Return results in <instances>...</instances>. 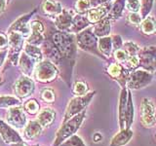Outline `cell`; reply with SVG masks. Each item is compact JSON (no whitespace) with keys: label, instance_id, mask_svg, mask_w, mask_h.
Returning <instances> with one entry per match:
<instances>
[{"label":"cell","instance_id":"48","mask_svg":"<svg viewBox=\"0 0 156 146\" xmlns=\"http://www.w3.org/2000/svg\"><path fill=\"white\" fill-rule=\"evenodd\" d=\"M101 138H102V136L100 133H96L94 134V136H93V139H94L95 142H99V141L101 140Z\"/></svg>","mask_w":156,"mask_h":146},{"label":"cell","instance_id":"12","mask_svg":"<svg viewBox=\"0 0 156 146\" xmlns=\"http://www.w3.org/2000/svg\"><path fill=\"white\" fill-rule=\"evenodd\" d=\"M0 134L5 143L18 144L23 142V139L16 130L11 126L0 120Z\"/></svg>","mask_w":156,"mask_h":146},{"label":"cell","instance_id":"37","mask_svg":"<svg viewBox=\"0 0 156 146\" xmlns=\"http://www.w3.org/2000/svg\"><path fill=\"white\" fill-rule=\"evenodd\" d=\"M153 5V0H141L140 2V16L145 18L150 12Z\"/></svg>","mask_w":156,"mask_h":146},{"label":"cell","instance_id":"18","mask_svg":"<svg viewBox=\"0 0 156 146\" xmlns=\"http://www.w3.org/2000/svg\"><path fill=\"white\" fill-rule=\"evenodd\" d=\"M110 8L111 7L108 4H104L101 6L92 8L87 12V18L90 23H98L105 17V15L110 11Z\"/></svg>","mask_w":156,"mask_h":146},{"label":"cell","instance_id":"51","mask_svg":"<svg viewBox=\"0 0 156 146\" xmlns=\"http://www.w3.org/2000/svg\"><path fill=\"white\" fill-rule=\"evenodd\" d=\"M10 1H11V0H7V3H10Z\"/></svg>","mask_w":156,"mask_h":146},{"label":"cell","instance_id":"36","mask_svg":"<svg viewBox=\"0 0 156 146\" xmlns=\"http://www.w3.org/2000/svg\"><path fill=\"white\" fill-rule=\"evenodd\" d=\"M91 9L89 0H77L75 3V10L78 14H85Z\"/></svg>","mask_w":156,"mask_h":146},{"label":"cell","instance_id":"46","mask_svg":"<svg viewBox=\"0 0 156 146\" xmlns=\"http://www.w3.org/2000/svg\"><path fill=\"white\" fill-rule=\"evenodd\" d=\"M110 0H89L90 5L92 8H96V7H99L101 6V5L106 4L107 2H109Z\"/></svg>","mask_w":156,"mask_h":146},{"label":"cell","instance_id":"50","mask_svg":"<svg viewBox=\"0 0 156 146\" xmlns=\"http://www.w3.org/2000/svg\"><path fill=\"white\" fill-rule=\"evenodd\" d=\"M15 146H27V145H26L23 142H21V143H18V144H14Z\"/></svg>","mask_w":156,"mask_h":146},{"label":"cell","instance_id":"33","mask_svg":"<svg viewBox=\"0 0 156 146\" xmlns=\"http://www.w3.org/2000/svg\"><path fill=\"white\" fill-rule=\"evenodd\" d=\"M88 91H89V87H88L87 83L83 82V81L75 82L74 87H73V92H74L75 96H84L87 94Z\"/></svg>","mask_w":156,"mask_h":146},{"label":"cell","instance_id":"53","mask_svg":"<svg viewBox=\"0 0 156 146\" xmlns=\"http://www.w3.org/2000/svg\"><path fill=\"white\" fill-rule=\"evenodd\" d=\"M155 137H156V135H155Z\"/></svg>","mask_w":156,"mask_h":146},{"label":"cell","instance_id":"7","mask_svg":"<svg viewBox=\"0 0 156 146\" xmlns=\"http://www.w3.org/2000/svg\"><path fill=\"white\" fill-rule=\"evenodd\" d=\"M153 79L152 73L147 70H135L127 79V86L129 89L139 90L146 87Z\"/></svg>","mask_w":156,"mask_h":146},{"label":"cell","instance_id":"40","mask_svg":"<svg viewBox=\"0 0 156 146\" xmlns=\"http://www.w3.org/2000/svg\"><path fill=\"white\" fill-rule=\"evenodd\" d=\"M125 6L129 11L138 13L140 9V0H126Z\"/></svg>","mask_w":156,"mask_h":146},{"label":"cell","instance_id":"14","mask_svg":"<svg viewBox=\"0 0 156 146\" xmlns=\"http://www.w3.org/2000/svg\"><path fill=\"white\" fill-rule=\"evenodd\" d=\"M107 73L113 78V79L118 81L121 86H125L128 79V72L125 68L119 63H111V64L107 67Z\"/></svg>","mask_w":156,"mask_h":146},{"label":"cell","instance_id":"4","mask_svg":"<svg viewBox=\"0 0 156 146\" xmlns=\"http://www.w3.org/2000/svg\"><path fill=\"white\" fill-rule=\"evenodd\" d=\"M58 74V69L53 62L49 61H40L35 66L34 76L36 80L41 83H49L56 79Z\"/></svg>","mask_w":156,"mask_h":146},{"label":"cell","instance_id":"5","mask_svg":"<svg viewBox=\"0 0 156 146\" xmlns=\"http://www.w3.org/2000/svg\"><path fill=\"white\" fill-rule=\"evenodd\" d=\"M76 43L82 50L100 56V51L98 48V38L92 29H85L78 33L76 36Z\"/></svg>","mask_w":156,"mask_h":146},{"label":"cell","instance_id":"34","mask_svg":"<svg viewBox=\"0 0 156 146\" xmlns=\"http://www.w3.org/2000/svg\"><path fill=\"white\" fill-rule=\"evenodd\" d=\"M60 146H86V145L83 142L81 137H79L76 134H73L70 137L66 139L62 143H61Z\"/></svg>","mask_w":156,"mask_h":146},{"label":"cell","instance_id":"43","mask_svg":"<svg viewBox=\"0 0 156 146\" xmlns=\"http://www.w3.org/2000/svg\"><path fill=\"white\" fill-rule=\"evenodd\" d=\"M112 46H113V50H119L121 49L122 45H123V40H122V37L120 35H114L112 36Z\"/></svg>","mask_w":156,"mask_h":146},{"label":"cell","instance_id":"42","mask_svg":"<svg viewBox=\"0 0 156 146\" xmlns=\"http://www.w3.org/2000/svg\"><path fill=\"white\" fill-rule=\"evenodd\" d=\"M114 57L118 62H127L128 57H129L128 54H127L124 50H122V49H119V50H116L114 52Z\"/></svg>","mask_w":156,"mask_h":146},{"label":"cell","instance_id":"3","mask_svg":"<svg viewBox=\"0 0 156 146\" xmlns=\"http://www.w3.org/2000/svg\"><path fill=\"white\" fill-rule=\"evenodd\" d=\"M96 92H87L84 96H80L72 99L66 107L65 117H63V123L68 119L72 118L73 116L79 114L83 110H85L86 106L90 103V101L92 100Z\"/></svg>","mask_w":156,"mask_h":146},{"label":"cell","instance_id":"26","mask_svg":"<svg viewBox=\"0 0 156 146\" xmlns=\"http://www.w3.org/2000/svg\"><path fill=\"white\" fill-rule=\"evenodd\" d=\"M98 48L101 54L105 55V57H110L112 50H113V46H112V38L109 36L101 37L98 40Z\"/></svg>","mask_w":156,"mask_h":146},{"label":"cell","instance_id":"49","mask_svg":"<svg viewBox=\"0 0 156 146\" xmlns=\"http://www.w3.org/2000/svg\"><path fill=\"white\" fill-rule=\"evenodd\" d=\"M5 6H6V1L5 0H0V14L5 10Z\"/></svg>","mask_w":156,"mask_h":146},{"label":"cell","instance_id":"11","mask_svg":"<svg viewBox=\"0 0 156 146\" xmlns=\"http://www.w3.org/2000/svg\"><path fill=\"white\" fill-rule=\"evenodd\" d=\"M35 12H36V10L33 12H30L29 14L23 15L21 18H19L17 21H15L12 23V26L9 27L8 31H17L19 33L23 34V36L24 38L26 37L27 38L29 36V34H30V26H28V21Z\"/></svg>","mask_w":156,"mask_h":146},{"label":"cell","instance_id":"16","mask_svg":"<svg viewBox=\"0 0 156 146\" xmlns=\"http://www.w3.org/2000/svg\"><path fill=\"white\" fill-rule=\"evenodd\" d=\"M140 61L143 62V64L147 68L155 67V61H156V47L155 46H148L144 48L140 53Z\"/></svg>","mask_w":156,"mask_h":146},{"label":"cell","instance_id":"41","mask_svg":"<svg viewBox=\"0 0 156 146\" xmlns=\"http://www.w3.org/2000/svg\"><path fill=\"white\" fill-rule=\"evenodd\" d=\"M128 21L133 26H140L141 23V16L140 14L135 13V12H131L128 15Z\"/></svg>","mask_w":156,"mask_h":146},{"label":"cell","instance_id":"22","mask_svg":"<svg viewBox=\"0 0 156 146\" xmlns=\"http://www.w3.org/2000/svg\"><path fill=\"white\" fill-rule=\"evenodd\" d=\"M42 131V126L39 124V122L36 121H29L28 124L26 125V128L23 130V134L27 139H33L36 136L40 134Z\"/></svg>","mask_w":156,"mask_h":146},{"label":"cell","instance_id":"24","mask_svg":"<svg viewBox=\"0 0 156 146\" xmlns=\"http://www.w3.org/2000/svg\"><path fill=\"white\" fill-rule=\"evenodd\" d=\"M90 23H91L89 22V19H88V18L85 17L84 15H82V14L75 15L72 19V26L70 28V31L80 32L81 30H83V29L89 26Z\"/></svg>","mask_w":156,"mask_h":146},{"label":"cell","instance_id":"47","mask_svg":"<svg viewBox=\"0 0 156 146\" xmlns=\"http://www.w3.org/2000/svg\"><path fill=\"white\" fill-rule=\"evenodd\" d=\"M7 54H8L7 49H6V50H1V51H0V67L2 66L3 62L5 61V58H6Z\"/></svg>","mask_w":156,"mask_h":146},{"label":"cell","instance_id":"13","mask_svg":"<svg viewBox=\"0 0 156 146\" xmlns=\"http://www.w3.org/2000/svg\"><path fill=\"white\" fill-rule=\"evenodd\" d=\"M72 19L73 15L72 12L67 11V10H62L61 14L56 16L55 24L58 31L66 32L70 31V28L72 26Z\"/></svg>","mask_w":156,"mask_h":146},{"label":"cell","instance_id":"35","mask_svg":"<svg viewBox=\"0 0 156 146\" xmlns=\"http://www.w3.org/2000/svg\"><path fill=\"white\" fill-rule=\"evenodd\" d=\"M39 108H40V106H39V103L35 99H29L28 101H27L26 103H24L23 109L24 111H27L28 114L34 115L39 111Z\"/></svg>","mask_w":156,"mask_h":146},{"label":"cell","instance_id":"44","mask_svg":"<svg viewBox=\"0 0 156 146\" xmlns=\"http://www.w3.org/2000/svg\"><path fill=\"white\" fill-rule=\"evenodd\" d=\"M127 62H128V64H129L130 67L136 68V66L140 64V57L138 56H129Z\"/></svg>","mask_w":156,"mask_h":146},{"label":"cell","instance_id":"23","mask_svg":"<svg viewBox=\"0 0 156 146\" xmlns=\"http://www.w3.org/2000/svg\"><path fill=\"white\" fill-rule=\"evenodd\" d=\"M93 32L97 37H105L108 36L110 33V23L109 19H102L96 23V26L93 27Z\"/></svg>","mask_w":156,"mask_h":146},{"label":"cell","instance_id":"39","mask_svg":"<svg viewBox=\"0 0 156 146\" xmlns=\"http://www.w3.org/2000/svg\"><path fill=\"white\" fill-rule=\"evenodd\" d=\"M41 97L45 102L52 103V102L55 101V92L52 89H44L42 91Z\"/></svg>","mask_w":156,"mask_h":146},{"label":"cell","instance_id":"28","mask_svg":"<svg viewBox=\"0 0 156 146\" xmlns=\"http://www.w3.org/2000/svg\"><path fill=\"white\" fill-rule=\"evenodd\" d=\"M134 122V104L132 100V95L129 92L128 101H127V106L125 110V129H131Z\"/></svg>","mask_w":156,"mask_h":146},{"label":"cell","instance_id":"32","mask_svg":"<svg viewBox=\"0 0 156 146\" xmlns=\"http://www.w3.org/2000/svg\"><path fill=\"white\" fill-rule=\"evenodd\" d=\"M22 104L21 100L15 96H0V107L11 108L14 106H20Z\"/></svg>","mask_w":156,"mask_h":146},{"label":"cell","instance_id":"15","mask_svg":"<svg viewBox=\"0 0 156 146\" xmlns=\"http://www.w3.org/2000/svg\"><path fill=\"white\" fill-rule=\"evenodd\" d=\"M36 61L27 55L26 53H22L19 58V66L21 68L22 72L24 74V76L31 77L33 74V71L36 66Z\"/></svg>","mask_w":156,"mask_h":146},{"label":"cell","instance_id":"29","mask_svg":"<svg viewBox=\"0 0 156 146\" xmlns=\"http://www.w3.org/2000/svg\"><path fill=\"white\" fill-rule=\"evenodd\" d=\"M23 49H24V53H26L27 55L34 58L36 61H41L43 55H42L41 49L38 48V46H34V45H30V44L26 43L23 45Z\"/></svg>","mask_w":156,"mask_h":146},{"label":"cell","instance_id":"38","mask_svg":"<svg viewBox=\"0 0 156 146\" xmlns=\"http://www.w3.org/2000/svg\"><path fill=\"white\" fill-rule=\"evenodd\" d=\"M124 47H125L124 51L128 54V56H136L138 55V52L140 50V48L134 42H126Z\"/></svg>","mask_w":156,"mask_h":146},{"label":"cell","instance_id":"6","mask_svg":"<svg viewBox=\"0 0 156 146\" xmlns=\"http://www.w3.org/2000/svg\"><path fill=\"white\" fill-rule=\"evenodd\" d=\"M10 51L8 57L14 65H17L21 56V51L24 45V37L17 31H8Z\"/></svg>","mask_w":156,"mask_h":146},{"label":"cell","instance_id":"9","mask_svg":"<svg viewBox=\"0 0 156 146\" xmlns=\"http://www.w3.org/2000/svg\"><path fill=\"white\" fill-rule=\"evenodd\" d=\"M6 120L9 125L13 126L16 129H23L27 125L26 111L21 106L11 107L6 115Z\"/></svg>","mask_w":156,"mask_h":146},{"label":"cell","instance_id":"21","mask_svg":"<svg viewBox=\"0 0 156 146\" xmlns=\"http://www.w3.org/2000/svg\"><path fill=\"white\" fill-rule=\"evenodd\" d=\"M56 117V112L52 108H44L38 113L37 121L39 124L42 126V128H46V127L50 126Z\"/></svg>","mask_w":156,"mask_h":146},{"label":"cell","instance_id":"30","mask_svg":"<svg viewBox=\"0 0 156 146\" xmlns=\"http://www.w3.org/2000/svg\"><path fill=\"white\" fill-rule=\"evenodd\" d=\"M125 3H126V0H116L114 4L112 5V7L110 8V11L108 14L109 18L117 19L121 17L122 13H123L124 7H125Z\"/></svg>","mask_w":156,"mask_h":146},{"label":"cell","instance_id":"20","mask_svg":"<svg viewBox=\"0 0 156 146\" xmlns=\"http://www.w3.org/2000/svg\"><path fill=\"white\" fill-rule=\"evenodd\" d=\"M41 7L44 14L48 16H58L62 11L60 2L55 1V0H44Z\"/></svg>","mask_w":156,"mask_h":146},{"label":"cell","instance_id":"1","mask_svg":"<svg viewBox=\"0 0 156 146\" xmlns=\"http://www.w3.org/2000/svg\"><path fill=\"white\" fill-rule=\"evenodd\" d=\"M86 111L83 110L79 114L73 116L72 118L68 119L62 124V126L58 130L56 134V139L54 142V146H60L61 143H62L66 139L70 137L71 135L75 134V133L80 128L83 121L85 119Z\"/></svg>","mask_w":156,"mask_h":146},{"label":"cell","instance_id":"25","mask_svg":"<svg viewBox=\"0 0 156 146\" xmlns=\"http://www.w3.org/2000/svg\"><path fill=\"white\" fill-rule=\"evenodd\" d=\"M44 46V51L48 55V57L51 58L53 61H55L56 63H61L62 61V56L60 52L58 51L57 47L55 46L52 41H45L43 44Z\"/></svg>","mask_w":156,"mask_h":146},{"label":"cell","instance_id":"31","mask_svg":"<svg viewBox=\"0 0 156 146\" xmlns=\"http://www.w3.org/2000/svg\"><path fill=\"white\" fill-rule=\"evenodd\" d=\"M44 41V36L43 32L36 31V30H30V34L27 39V43L30 44V45L34 46H39L41 45Z\"/></svg>","mask_w":156,"mask_h":146},{"label":"cell","instance_id":"19","mask_svg":"<svg viewBox=\"0 0 156 146\" xmlns=\"http://www.w3.org/2000/svg\"><path fill=\"white\" fill-rule=\"evenodd\" d=\"M133 130L131 129H123L112 137L109 146H125L133 137Z\"/></svg>","mask_w":156,"mask_h":146},{"label":"cell","instance_id":"10","mask_svg":"<svg viewBox=\"0 0 156 146\" xmlns=\"http://www.w3.org/2000/svg\"><path fill=\"white\" fill-rule=\"evenodd\" d=\"M15 92L20 99H26L29 96L35 89V85L30 77L23 76L21 77L15 84Z\"/></svg>","mask_w":156,"mask_h":146},{"label":"cell","instance_id":"54","mask_svg":"<svg viewBox=\"0 0 156 146\" xmlns=\"http://www.w3.org/2000/svg\"><path fill=\"white\" fill-rule=\"evenodd\" d=\"M0 85H1V84H0Z\"/></svg>","mask_w":156,"mask_h":146},{"label":"cell","instance_id":"27","mask_svg":"<svg viewBox=\"0 0 156 146\" xmlns=\"http://www.w3.org/2000/svg\"><path fill=\"white\" fill-rule=\"evenodd\" d=\"M140 29L146 35L156 33V19L153 17H145L140 23Z\"/></svg>","mask_w":156,"mask_h":146},{"label":"cell","instance_id":"45","mask_svg":"<svg viewBox=\"0 0 156 146\" xmlns=\"http://www.w3.org/2000/svg\"><path fill=\"white\" fill-rule=\"evenodd\" d=\"M8 46H9L8 37L4 33L0 32V50H6Z\"/></svg>","mask_w":156,"mask_h":146},{"label":"cell","instance_id":"2","mask_svg":"<svg viewBox=\"0 0 156 146\" xmlns=\"http://www.w3.org/2000/svg\"><path fill=\"white\" fill-rule=\"evenodd\" d=\"M52 42L55 44L62 58L70 60L75 55V43L73 36L66 32L57 31L53 34Z\"/></svg>","mask_w":156,"mask_h":146},{"label":"cell","instance_id":"17","mask_svg":"<svg viewBox=\"0 0 156 146\" xmlns=\"http://www.w3.org/2000/svg\"><path fill=\"white\" fill-rule=\"evenodd\" d=\"M129 91L123 88L120 92L119 97V105H118V121H119V128L120 130L125 129V110L128 101Z\"/></svg>","mask_w":156,"mask_h":146},{"label":"cell","instance_id":"8","mask_svg":"<svg viewBox=\"0 0 156 146\" xmlns=\"http://www.w3.org/2000/svg\"><path fill=\"white\" fill-rule=\"evenodd\" d=\"M140 122L144 128H152L155 125L154 104L148 99H144L140 104Z\"/></svg>","mask_w":156,"mask_h":146},{"label":"cell","instance_id":"52","mask_svg":"<svg viewBox=\"0 0 156 146\" xmlns=\"http://www.w3.org/2000/svg\"><path fill=\"white\" fill-rule=\"evenodd\" d=\"M154 66H155V67H156V61H155V64H154Z\"/></svg>","mask_w":156,"mask_h":146}]
</instances>
